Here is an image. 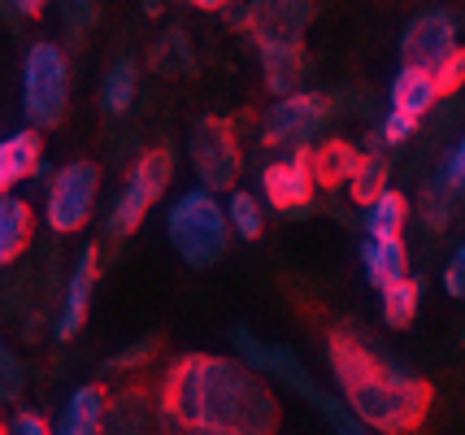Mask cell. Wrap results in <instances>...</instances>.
Instances as JSON below:
<instances>
[{"label": "cell", "instance_id": "obj_6", "mask_svg": "<svg viewBox=\"0 0 465 435\" xmlns=\"http://www.w3.org/2000/svg\"><path fill=\"white\" fill-rule=\"evenodd\" d=\"M170 174H174L170 148H143L140 157L131 162V174H126L122 192L114 196V205H109L104 231H109L114 240H126V235L143 222V213L162 201V192L170 187Z\"/></svg>", "mask_w": 465, "mask_h": 435}, {"label": "cell", "instance_id": "obj_3", "mask_svg": "<svg viewBox=\"0 0 465 435\" xmlns=\"http://www.w3.org/2000/svg\"><path fill=\"white\" fill-rule=\"evenodd\" d=\"M165 235L174 252L183 257V266L192 270H209L218 266L231 249V218H226V205L204 192V187H192L174 196V205L165 213Z\"/></svg>", "mask_w": 465, "mask_h": 435}, {"label": "cell", "instance_id": "obj_5", "mask_svg": "<svg viewBox=\"0 0 465 435\" xmlns=\"http://www.w3.org/2000/svg\"><path fill=\"white\" fill-rule=\"evenodd\" d=\"M340 114V104L331 92H296L283 96L265 109L262 118V144L279 148L283 157L292 153H313L322 144V131L331 126V118Z\"/></svg>", "mask_w": 465, "mask_h": 435}, {"label": "cell", "instance_id": "obj_11", "mask_svg": "<svg viewBox=\"0 0 465 435\" xmlns=\"http://www.w3.org/2000/svg\"><path fill=\"white\" fill-rule=\"evenodd\" d=\"M231 344H235V357H240L248 371H257L262 379H274V383H287L296 396H304L309 405L322 396V388L313 383V374L304 371V361L296 357V349L287 344H270L257 331L248 327H231Z\"/></svg>", "mask_w": 465, "mask_h": 435}, {"label": "cell", "instance_id": "obj_19", "mask_svg": "<svg viewBox=\"0 0 465 435\" xmlns=\"http://www.w3.org/2000/svg\"><path fill=\"white\" fill-rule=\"evenodd\" d=\"M262 57V74H265V87L283 101V96H296V92H304V44L301 48H262L257 53Z\"/></svg>", "mask_w": 465, "mask_h": 435}, {"label": "cell", "instance_id": "obj_31", "mask_svg": "<svg viewBox=\"0 0 465 435\" xmlns=\"http://www.w3.org/2000/svg\"><path fill=\"white\" fill-rule=\"evenodd\" d=\"M418 135V118H405V114H396V109H387L383 118H379V148H405L409 140Z\"/></svg>", "mask_w": 465, "mask_h": 435}, {"label": "cell", "instance_id": "obj_34", "mask_svg": "<svg viewBox=\"0 0 465 435\" xmlns=\"http://www.w3.org/2000/svg\"><path fill=\"white\" fill-rule=\"evenodd\" d=\"M157 352V340H135V344H126L122 352H114L109 361H104V371H114V374H122V371H140L143 361Z\"/></svg>", "mask_w": 465, "mask_h": 435}, {"label": "cell", "instance_id": "obj_23", "mask_svg": "<svg viewBox=\"0 0 465 435\" xmlns=\"http://www.w3.org/2000/svg\"><path fill=\"white\" fill-rule=\"evenodd\" d=\"M148 70L157 74H196V53L183 26H170L157 35V44L148 48Z\"/></svg>", "mask_w": 465, "mask_h": 435}, {"label": "cell", "instance_id": "obj_17", "mask_svg": "<svg viewBox=\"0 0 465 435\" xmlns=\"http://www.w3.org/2000/svg\"><path fill=\"white\" fill-rule=\"evenodd\" d=\"M361 270H365V279H370L379 292L405 283L409 279L405 240H374V235H365L361 240Z\"/></svg>", "mask_w": 465, "mask_h": 435}, {"label": "cell", "instance_id": "obj_33", "mask_svg": "<svg viewBox=\"0 0 465 435\" xmlns=\"http://www.w3.org/2000/svg\"><path fill=\"white\" fill-rule=\"evenodd\" d=\"M96 18H101V9L92 5V0H65L61 5V22H65V31L79 40V35H87L92 26H96Z\"/></svg>", "mask_w": 465, "mask_h": 435}, {"label": "cell", "instance_id": "obj_28", "mask_svg": "<svg viewBox=\"0 0 465 435\" xmlns=\"http://www.w3.org/2000/svg\"><path fill=\"white\" fill-rule=\"evenodd\" d=\"M418 209H422V222L430 231H444L448 227V218H452V209H457V196L448 192L435 174L422 183V201H418Z\"/></svg>", "mask_w": 465, "mask_h": 435}, {"label": "cell", "instance_id": "obj_16", "mask_svg": "<svg viewBox=\"0 0 465 435\" xmlns=\"http://www.w3.org/2000/svg\"><path fill=\"white\" fill-rule=\"evenodd\" d=\"M387 101H391L396 114H405V118H418V123H422L426 114H435V104L444 101V92H440V84H435V74L413 70V65H401L396 79H391Z\"/></svg>", "mask_w": 465, "mask_h": 435}, {"label": "cell", "instance_id": "obj_8", "mask_svg": "<svg viewBox=\"0 0 465 435\" xmlns=\"http://www.w3.org/2000/svg\"><path fill=\"white\" fill-rule=\"evenodd\" d=\"M187 162H192L204 192L218 196L226 187H235V179H240V170H243L235 126L226 123V118H213V114L196 118L192 131H187Z\"/></svg>", "mask_w": 465, "mask_h": 435}, {"label": "cell", "instance_id": "obj_32", "mask_svg": "<svg viewBox=\"0 0 465 435\" xmlns=\"http://www.w3.org/2000/svg\"><path fill=\"white\" fill-rule=\"evenodd\" d=\"M435 179H440L457 201L465 196V135L444 153V162H440V170H435Z\"/></svg>", "mask_w": 465, "mask_h": 435}, {"label": "cell", "instance_id": "obj_12", "mask_svg": "<svg viewBox=\"0 0 465 435\" xmlns=\"http://www.w3.org/2000/svg\"><path fill=\"white\" fill-rule=\"evenodd\" d=\"M313 170H309V153H292V157H274L262 170V192L265 201L279 209L283 218H309L313 205Z\"/></svg>", "mask_w": 465, "mask_h": 435}, {"label": "cell", "instance_id": "obj_18", "mask_svg": "<svg viewBox=\"0 0 465 435\" xmlns=\"http://www.w3.org/2000/svg\"><path fill=\"white\" fill-rule=\"evenodd\" d=\"M361 148H352L348 140H322V144L309 153V170H313V183L322 187H340L352 183L357 170H361Z\"/></svg>", "mask_w": 465, "mask_h": 435}, {"label": "cell", "instance_id": "obj_26", "mask_svg": "<svg viewBox=\"0 0 465 435\" xmlns=\"http://www.w3.org/2000/svg\"><path fill=\"white\" fill-rule=\"evenodd\" d=\"M379 296H383V322L391 327V331H405L409 322L418 318V305H422V283H418V279H405V283L379 292Z\"/></svg>", "mask_w": 465, "mask_h": 435}, {"label": "cell", "instance_id": "obj_25", "mask_svg": "<svg viewBox=\"0 0 465 435\" xmlns=\"http://www.w3.org/2000/svg\"><path fill=\"white\" fill-rule=\"evenodd\" d=\"M348 192H352V201L357 205H374L383 192H391V162H387V153L379 144H370L365 148V157H361V170H357V179L348 183Z\"/></svg>", "mask_w": 465, "mask_h": 435}, {"label": "cell", "instance_id": "obj_30", "mask_svg": "<svg viewBox=\"0 0 465 435\" xmlns=\"http://www.w3.org/2000/svg\"><path fill=\"white\" fill-rule=\"evenodd\" d=\"M22 388H26V371H22V357L5 340H0V400L5 405H14L22 396Z\"/></svg>", "mask_w": 465, "mask_h": 435}, {"label": "cell", "instance_id": "obj_2", "mask_svg": "<svg viewBox=\"0 0 465 435\" xmlns=\"http://www.w3.org/2000/svg\"><path fill=\"white\" fill-rule=\"evenodd\" d=\"M326 366L340 383V400L374 435H409L430 414V383L391 361L357 327H335L326 335Z\"/></svg>", "mask_w": 465, "mask_h": 435}, {"label": "cell", "instance_id": "obj_37", "mask_svg": "<svg viewBox=\"0 0 465 435\" xmlns=\"http://www.w3.org/2000/svg\"><path fill=\"white\" fill-rule=\"evenodd\" d=\"M435 84H440L444 96H457V92H461V84H465V48L444 65V70H440V74H435Z\"/></svg>", "mask_w": 465, "mask_h": 435}, {"label": "cell", "instance_id": "obj_10", "mask_svg": "<svg viewBox=\"0 0 465 435\" xmlns=\"http://www.w3.org/2000/svg\"><path fill=\"white\" fill-rule=\"evenodd\" d=\"M461 53V22L452 9H422L401 31V65L440 74Z\"/></svg>", "mask_w": 465, "mask_h": 435}, {"label": "cell", "instance_id": "obj_27", "mask_svg": "<svg viewBox=\"0 0 465 435\" xmlns=\"http://www.w3.org/2000/svg\"><path fill=\"white\" fill-rule=\"evenodd\" d=\"M226 218H231V235H240V240H257L265 231V209L252 192H231Z\"/></svg>", "mask_w": 465, "mask_h": 435}, {"label": "cell", "instance_id": "obj_13", "mask_svg": "<svg viewBox=\"0 0 465 435\" xmlns=\"http://www.w3.org/2000/svg\"><path fill=\"white\" fill-rule=\"evenodd\" d=\"M96 279H101V249L96 244H83L79 249V262L70 270L65 279V292H61V310H57V322H53V335L61 344L74 340L87 322V310H92V292H96Z\"/></svg>", "mask_w": 465, "mask_h": 435}, {"label": "cell", "instance_id": "obj_15", "mask_svg": "<svg viewBox=\"0 0 465 435\" xmlns=\"http://www.w3.org/2000/svg\"><path fill=\"white\" fill-rule=\"evenodd\" d=\"M44 162V135L35 126H22L14 135L0 140V196H9V187L40 174Z\"/></svg>", "mask_w": 465, "mask_h": 435}, {"label": "cell", "instance_id": "obj_14", "mask_svg": "<svg viewBox=\"0 0 465 435\" xmlns=\"http://www.w3.org/2000/svg\"><path fill=\"white\" fill-rule=\"evenodd\" d=\"M109 422V396L101 383H79L65 396L61 414L53 418V435H104Z\"/></svg>", "mask_w": 465, "mask_h": 435}, {"label": "cell", "instance_id": "obj_20", "mask_svg": "<svg viewBox=\"0 0 465 435\" xmlns=\"http://www.w3.org/2000/svg\"><path fill=\"white\" fill-rule=\"evenodd\" d=\"M135 92H140V62L131 53H122V57L109 62L101 79V109L109 118H118V114H126L135 104Z\"/></svg>", "mask_w": 465, "mask_h": 435}, {"label": "cell", "instance_id": "obj_38", "mask_svg": "<svg viewBox=\"0 0 465 435\" xmlns=\"http://www.w3.org/2000/svg\"><path fill=\"white\" fill-rule=\"evenodd\" d=\"M0 435H9V422H5V418H0Z\"/></svg>", "mask_w": 465, "mask_h": 435}, {"label": "cell", "instance_id": "obj_24", "mask_svg": "<svg viewBox=\"0 0 465 435\" xmlns=\"http://www.w3.org/2000/svg\"><path fill=\"white\" fill-rule=\"evenodd\" d=\"M153 427V405L148 396L126 388L109 400V422H104V435H148Z\"/></svg>", "mask_w": 465, "mask_h": 435}, {"label": "cell", "instance_id": "obj_1", "mask_svg": "<svg viewBox=\"0 0 465 435\" xmlns=\"http://www.w3.org/2000/svg\"><path fill=\"white\" fill-rule=\"evenodd\" d=\"M157 414L174 435H274L279 396L240 357L183 352L162 379Z\"/></svg>", "mask_w": 465, "mask_h": 435}, {"label": "cell", "instance_id": "obj_29", "mask_svg": "<svg viewBox=\"0 0 465 435\" xmlns=\"http://www.w3.org/2000/svg\"><path fill=\"white\" fill-rule=\"evenodd\" d=\"M313 410L326 418V427H331L335 435H374V431H370V427L361 422V418H357V414H352V410L344 405V400H340V396L322 392L318 400H313Z\"/></svg>", "mask_w": 465, "mask_h": 435}, {"label": "cell", "instance_id": "obj_9", "mask_svg": "<svg viewBox=\"0 0 465 435\" xmlns=\"http://www.w3.org/2000/svg\"><path fill=\"white\" fill-rule=\"evenodd\" d=\"M101 196V170L92 162H70V166L53 170L48 192H44V222L57 235H74V231L92 218Z\"/></svg>", "mask_w": 465, "mask_h": 435}, {"label": "cell", "instance_id": "obj_7", "mask_svg": "<svg viewBox=\"0 0 465 435\" xmlns=\"http://www.w3.org/2000/svg\"><path fill=\"white\" fill-rule=\"evenodd\" d=\"M313 5L309 0H252V5H235L223 9V18L231 26H240L248 40L262 48H301L304 26L313 22Z\"/></svg>", "mask_w": 465, "mask_h": 435}, {"label": "cell", "instance_id": "obj_21", "mask_svg": "<svg viewBox=\"0 0 465 435\" xmlns=\"http://www.w3.org/2000/svg\"><path fill=\"white\" fill-rule=\"evenodd\" d=\"M31 205L22 196H0V270L14 266L22 257V249L31 244Z\"/></svg>", "mask_w": 465, "mask_h": 435}, {"label": "cell", "instance_id": "obj_4", "mask_svg": "<svg viewBox=\"0 0 465 435\" xmlns=\"http://www.w3.org/2000/svg\"><path fill=\"white\" fill-rule=\"evenodd\" d=\"M22 109L26 123L35 131L61 126L65 109H70V62L61 53V44L35 40L22 57Z\"/></svg>", "mask_w": 465, "mask_h": 435}, {"label": "cell", "instance_id": "obj_36", "mask_svg": "<svg viewBox=\"0 0 465 435\" xmlns=\"http://www.w3.org/2000/svg\"><path fill=\"white\" fill-rule=\"evenodd\" d=\"M9 435H53V422L40 410H18L9 418Z\"/></svg>", "mask_w": 465, "mask_h": 435}, {"label": "cell", "instance_id": "obj_35", "mask_svg": "<svg viewBox=\"0 0 465 435\" xmlns=\"http://www.w3.org/2000/svg\"><path fill=\"white\" fill-rule=\"evenodd\" d=\"M444 292L452 296V301H465V240L457 244V252L448 257V266H444Z\"/></svg>", "mask_w": 465, "mask_h": 435}, {"label": "cell", "instance_id": "obj_22", "mask_svg": "<svg viewBox=\"0 0 465 435\" xmlns=\"http://www.w3.org/2000/svg\"><path fill=\"white\" fill-rule=\"evenodd\" d=\"M409 222V196L405 192H383L374 205L361 209V227L365 235H374V240H401V231Z\"/></svg>", "mask_w": 465, "mask_h": 435}]
</instances>
